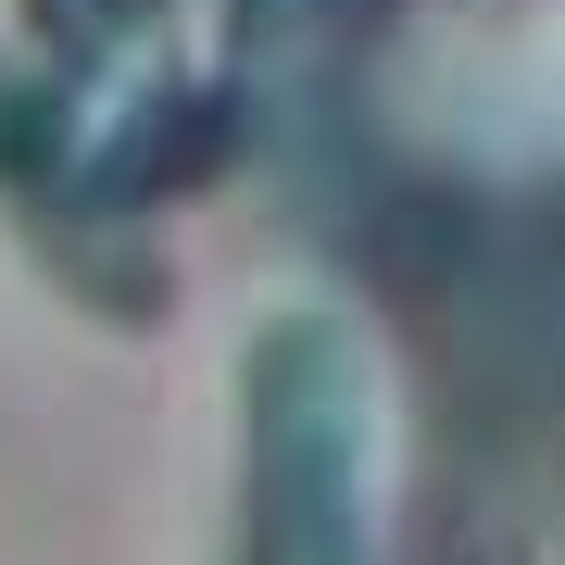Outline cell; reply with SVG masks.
Returning <instances> with one entry per match:
<instances>
[{
    "label": "cell",
    "instance_id": "obj_1",
    "mask_svg": "<svg viewBox=\"0 0 565 565\" xmlns=\"http://www.w3.org/2000/svg\"><path fill=\"white\" fill-rule=\"evenodd\" d=\"M377 377L327 315H277L252 352V565H364Z\"/></svg>",
    "mask_w": 565,
    "mask_h": 565
}]
</instances>
